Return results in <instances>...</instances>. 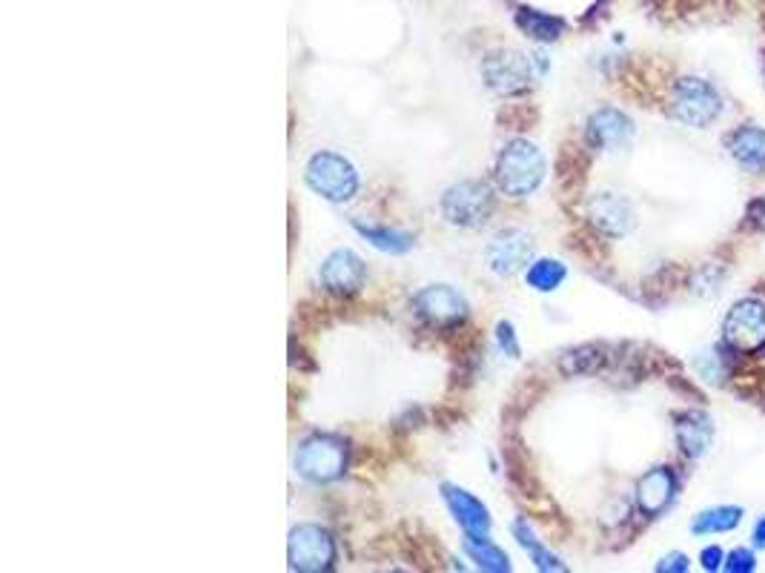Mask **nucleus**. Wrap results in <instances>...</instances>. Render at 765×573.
Here are the masks:
<instances>
[{
	"instance_id": "f257e3e1",
	"label": "nucleus",
	"mask_w": 765,
	"mask_h": 573,
	"mask_svg": "<svg viewBox=\"0 0 765 573\" xmlns=\"http://www.w3.org/2000/svg\"><path fill=\"white\" fill-rule=\"evenodd\" d=\"M545 170L548 166H545V155L539 152L537 143L516 138V141L502 147L494 166V179L496 186L510 198H528L545 181Z\"/></svg>"
},
{
	"instance_id": "f03ea898",
	"label": "nucleus",
	"mask_w": 765,
	"mask_h": 573,
	"mask_svg": "<svg viewBox=\"0 0 765 573\" xmlns=\"http://www.w3.org/2000/svg\"><path fill=\"white\" fill-rule=\"evenodd\" d=\"M439 209H442L444 221L453 224V227H482V224L491 221L496 209L494 190L485 181H459L451 190H444Z\"/></svg>"
},
{
	"instance_id": "7ed1b4c3",
	"label": "nucleus",
	"mask_w": 765,
	"mask_h": 573,
	"mask_svg": "<svg viewBox=\"0 0 765 573\" xmlns=\"http://www.w3.org/2000/svg\"><path fill=\"white\" fill-rule=\"evenodd\" d=\"M304 179H308L313 193L327 201H336V204L351 201L358 193V170L353 166L351 158L338 155V152H315L308 161Z\"/></svg>"
},
{
	"instance_id": "20e7f679",
	"label": "nucleus",
	"mask_w": 765,
	"mask_h": 573,
	"mask_svg": "<svg viewBox=\"0 0 765 573\" xmlns=\"http://www.w3.org/2000/svg\"><path fill=\"white\" fill-rule=\"evenodd\" d=\"M295 471L301 479L333 482L347 471V442L333 433H315L308 442H301L295 453Z\"/></svg>"
},
{
	"instance_id": "39448f33",
	"label": "nucleus",
	"mask_w": 765,
	"mask_h": 573,
	"mask_svg": "<svg viewBox=\"0 0 765 573\" xmlns=\"http://www.w3.org/2000/svg\"><path fill=\"white\" fill-rule=\"evenodd\" d=\"M482 78L496 95L528 93L537 78L534 57L516 50H496L482 61Z\"/></svg>"
},
{
	"instance_id": "423d86ee",
	"label": "nucleus",
	"mask_w": 765,
	"mask_h": 573,
	"mask_svg": "<svg viewBox=\"0 0 765 573\" xmlns=\"http://www.w3.org/2000/svg\"><path fill=\"white\" fill-rule=\"evenodd\" d=\"M671 109L674 115L686 123V127L705 129L709 123H714L716 118H720V112H723V100H720L714 86L705 84V80L682 78L680 84L674 86Z\"/></svg>"
},
{
	"instance_id": "0eeeda50",
	"label": "nucleus",
	"mask_w": 765,
	"mask_h": 573,
	"mask_svg": "<svg viewBox=\"0 0 765 573\" xmlns=\"http://www.w3.org/2000/svg\"><path fill=\"white\" fill-rule=\"evenodd\" d=\"M287 559L290 567L301 573L330 571L336 562V542L319 525H299L287 542Z\"/></svg>"
},
{
	"instance_id": "6e6552de",
	"label": "nucleus",
	"mask_w": 765,
	"mask_h": 573,
	"mask_svg": "<svg viewBox=\"0 0 765 573\" xmlns=\"http://www.w3.org/2000/svg\"><path fill=\"white\" fill-rule=\"evenodd\" d=\"M723 336L731 350L757 353L765 344V304L754 299L734 304L725 315Z\"/></svg>"
},
{
	"instance_id": "1a4fd4ad",
	"label": "nucleus",
	"mask_w": 765,
	"mask_h": 573,
	"mask_svg": "<svg viewBox=\"0 0 765 573\" xmlns=\"http://www.w3.org/2000/svg\"><path fill=\"white\" fill-rule=\"evenodd\" d=\"M416 313L430 324H459L467 315L465 295L448 284H430L413 295Z\"/></svg>"
},
{
	"instance_id": "9d476101",
	"label": "nucleus",
	"mask_w": 765,
	"mask_h": 573,
	"mask_svg": "<svg viewBox=\"0 0 765 573\" xmlns=\"http://www.w3.org/2000/svg\"><path fill=\"white\" fill-rule=\"evenodd\" d=\"M530 252H534V238L525 229H502L494 241L487 244L485 258L487 267L496 275H514L516 270H522L528 264Z\"/></svg>"
},
{
	"instance_id": "9b49d317",
	"label": "nucleus",
	"mask_w": 765,
	"mask_h": 573,
	"mask_svg": "<svg viewBox=\"0 0 765 573\" xmlns=\"http://www.w3.org/2000/svg\"><path fill=\"white\" fill-rule=\"evenodd\" d=\"M588 218L600 233L611 238L628 236L637 224V213L631 207V201L616 193H596L588 204Z\"/></svg>"
},
{
	"instance_id": "f8f14e48",
	"label": "nucleus",
	"mask_w": 765,
	"mask_h": 573,
	"mask_svg": "<svg viewBox=\"0 0 765 573\" xmlns=\"http://www.w3.org/2000/svg\"><path fill=\"white\" fill-rule=\"evenodd\" d=\"M367 267L365 261L353 250H336L324 258V264L319 267V281L327 293L351 295L358 286L365 284Z\"/></svg>"
},
{
	"instance_id": "ddd939ff",
	"label": "nucleus",
	"mask_w": 765,
	"mask_h": 573,
	"mask_svg": "<svg viewBox=\"0 0 765 573\" xmlns=\"http://www.w3.org/2000/svg\"><path fill=\"white\" fill-rule=\"evenodd\" d=\"M631 138H634V123L625 112L614 107H602L596 109L591 118H588V141L596 150L614 152L628 147Z\"/></svg>"
},
{
	"instance_id": "4468645a",
	"label": "nucleus",
	"mask_w": 765,
	"mask_h": 573,
	"mask_svg": "<svg viewBox=\"0 0 765 573\" xmlns=\"http://www.w3.org/2000/svg\"><path fill=\"white\" fill-rule=\"evenodd\" d=\"M442 494L451 513L456 516V522L465 528V533H471V537H487V530H491V513H487V508L476 496L467 494V490H462V487L456 485H444Z\"/></svg>"
},
{
	"instance_id": "2eb2a0df",
	"label": "nucleus",
	"mask_w": 765,
	"mask_h": 573,
	"mask_svg": "<svg viewBox=\"0 0 765 573\" xmlns=\"http://www.w3.org/2000/svg\"><path fill=\"white\" fill-rule=\"evenodd\" d=\"M677 494V479L668 467H654L639 479L637 485V505L645 516H657L671 505Z\"/></svg>"
},
{
	"instance_id": "dca6fc26",
	"label": "nucleus",
	"mask_w": 765,
	"mask_h": 573,
	"mask_svg": "<svg viewBox=\"0 0 765 573\" xmlns=\"http://www.w3.org/2000/svg\"><path fill=\"white\" fill-rule=\"evenodd\" d=\"M677 442H680L682 453L691 458H700L709 453L711 442H714V424L705 413L691 410V413L677 419Z\"/></svg>"
},
{
	"instance_id": "f3484780",
	"label": "nucleus",
	"mask_w": 765,
	"mask_h": 573,
	"mask_svg": "<svg viewBox=\"0 0 765 573\" xmlns=\"http://www.w3.org/2000/svg\"><path fill=\"white\" fill-rule=\"evenodd\" d=\"M731 158L748 170H763L765 166V129L743 127L729 138Z\"/></svg>"
},
{
	"instance_id": "a211bd4d",
	"label": "nucleus",
	"mask_w": 765,
	"mask_h": 573,
	"mask_svg": "<svg viewBox=\"0 0 765 573\" xmlns=\"http://www.w3.org/2000/svg\"><path fill=\"white\" fill-rule=\"evenodd\" d=\"M565 264L557 261V258H537V261L525 270V281H528L530 290H537V293H553V290L565 281Z\"/></svg>"
},
{
	"instance_id": "6ab92c4d",
	"label": "nucleus",
	"mask_w": 765,
	"mask_h": 573,
	"mask_svg": "<svg viewBox=\"0 0 765 573\" xmlns=\"http://www.w3.org/2000/svg\"><path fill=\"white\" fill-rule=\"evenodd\" d=\"M465 553L482 567V571H494V573L510 571L508 553L499 551L496 544L487 542V537H471V533H467Z\"/></svg>"
},
{
	"instance_id": "aec40b11",
	"label": "nucleus",
	"mask_w": 765,
	"mask_h": 573,
	"mask_svg": "<svg viewBox=\"0 0 765 573\" xmlns=\"http://www.w3.org/2000/svg\"><path fill=\"white\" fill-rule=\"evenodd\" d=\"M356 229L367 241L381 252H390V256H401V252L413 250V236L408 233H399V229H387V227H367V224H356Z\"/></svg>"
},
{
	"instance_id": "412c9836",
	"label": "nucleus",
	"mask_w": 765,
	"mask_h": 573,
	"mask_svg": "<svg viewBox=\"0 0 765 573\" xmlns=\"http://www.w3.org/2000/svg\"><path fill=\"white\" fill-rule=\"evenodd\" d=\"M516 23H519L525 35L537 37V41H557L562 35V21L559 18L534 12V9H522V12L516 14Z\"/></svg>"
},
{
	"instance_id": "4be33fe9",
	"label": "nucleus",
	"mask_w": 765,
	"mask_h": 573,
	"mask_svg": "<svg viewBox=\"0 0 765 573\" xmlns=\"http://www.w3.org/2000/svg\"><path fill=\"white\" fill-rule=\"evenodd\" d=\"M743 519V510L740 508H714V510H702L700 516L694 519L691 530L694 533H725V530H734Z\"/></svg>"
},
{
	"instance_id": "5701e85b",
	"label": "nucleus",
	"mask_w": 765,
	"mask_h": 573,
	"mask_svg": "<svg viewBox=\"0 0 765 573\" xmlns=\"http://www.w3.org/2000/svg\"><path fill=\"white\" fill-rule=\"evenodd\" d=\"M514 537L519 539V544H522L525 551L530 553V559H534V565H537L539 571H565V565H562V562H559V559L553 556L551 551H545L542 544L537 542V537L530 533V528L525 522L514 525Z\"/></svg>"
},
{
	"instance_id": "b1692460",
	"label": "nucleus",
	"mask_w": 765,
	"mask_h": 573,
	"mask_svg": "<svg viewBox=\"0 0 765 573\" xmlns=\"http://www.w3.org/2000/svg\"><path fill=\"white\" fill-rule=\"evenodd\" d=\"M725 571L729 573H752L754 571V553L745 551V548L731 551L729 559H725Z\"/></svg>"
},
{
	"instance_id": "393cba45",
	"label": "nucleus",
	"mask_w": 765,
	"mask_h": 573,
	"mask_svg": "<svg viewBox=\"0 0 765 573\" xmlns=\"http://www.w3.org/2000/svg\"><path fill=\"white\" fill-rule=\"evenodd\" d=\"M496 338H499V347H502V350H505V356L519 358V342H516L514 324L499 322V327H496Z\"/></svg>"
},
{
	"instance_id": "a878e982",
	"label": "nucleus",
	"mask_w": 765,
	"mask_h": 573,
	"mask_svg": "<svg viewBox=\"0 0 765 573\" xmlns=\"http://www.w3.org/2000/svg\"><path fill=\"white\" fill-rule=\"evenodd\" d=\"M657 571L659 573H668V571L686 573L688 571V556H686V553H671V556H666V559H662V562H659Z\"/></svg>"
},
{
	"instance_id": "bb28decb",
	"label": "nucleus",
	"mask_w": 765,
	"mask_h": 573,
	"mask_svg": "<svg viewBox=\"0 0 765 573\" xmlns=\"http://www.w3.org/2000/svg\"><path fill=\"white\" fill-rule=\"evenodd\" d=\"M700 562H702V567H705V571H720V567H723V562H725V556H723V551H720V548H705V551H702V556H700Z\"/></svg>"
},
{
	"instance_id": "cd10ccee",
	"label": "nucleus",
	"mask_w": 765,
	"mask_h": 573,
	"mask_svg": "<svg viewBox=\"0 0 765 573\" xmlns=\"http://www.w3.org/2000/svg\"><path fill=\"white\" fill-rule=\"evenodd\" d=\"M754 542H757L759 548H765V516L757 522V528H754Z\"/></svg>"
}]
</instances>
